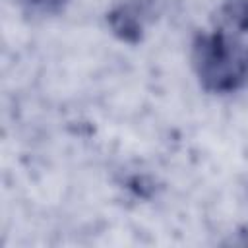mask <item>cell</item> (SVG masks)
Here are the masks:
<instances>
[{"label": "cell", "instance_id": "1", "mask_svg": "<svg viewBox=\"0 0 248 248\" xmlns=\"http://www.w3.org/2000/svg\"><path fill=\"white\" fill-rule=\"evenodd\" d=\"M190 66L205 93H238L248 87V43L223 27L198 31L190 43Z\"/></svg>", "mask_w": 248, "mask_h": 248}, {"label": "cell", "instance_id": "2", "mask_svg": "<svg viewBox=\"0 0 248 248\" xmlns=\"http://www.w3.org/2000/svg\"><path fill=\"white\" fill-rule=\"evenodd\" d=\"M155 14V0H124L107 14V25L116 39L136 45L145 35Z\"/></svg>", "mask_w": 248, "mask_h": 248}, {"label": "cell", "instance_id": "3", "mask_svg": "<svg viewBox=\"0 0 248 248\" xmlns=\"http://www.w3.org/2000/svg\"><path fill=\"white\" fill-rule=\"evenodd\" d=\"M221 16L231 31L238 35L248 33V0H223Z\"/></svg>", "mask_w": 248, "mask_h": 248}, {"label": "cell", "instance_id": "4", "mask_svg": "<svg viewBox=\"0 0 248 248\" xmlns=\"http://www.w3.org/2000/svg\"><path fill=\"white\" fill-rule=\"evenodd\" d=\"M25 10L37 16H58L70 0H17Z\"/></svg>", "mask_w": 248, "mask_h": 248}]
</instances>
